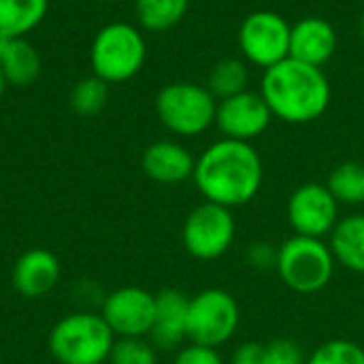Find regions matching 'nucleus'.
<instances>
[{"label": "nucleus", "instance_id": "1", "mask_svg": "<svg viewBox=\"0 0 364 364\" xmlns=\"http://www.w3.org/2000/svg\"><path fill=\"white\" fill-rule=\"evenodd\" d=\"M192 179L207 203L235 209L258 196L264 166L252 143L220 139L196 158Z\"/></svg>", "mask_w": 364, "mask_h": 364}, {"label": "nucleus", "instance_id": "2", "mask_svg": "<svg viewBox=\"0 0 364 364\" xmlns=\"http://www.w3.org/2000/svg\"><path fill=\"white\" fill-rule=\"evenodd\" d=\"M260 94L273 117L286 124H309L331 105V83L320 66L286 58L262 75Z\"/></svg>", "mask_w": 364, "mask_h": 364}, {"label": "nucleus", "instance_id": "3", "mask_svg": "<svg viewBox=\"0 0 364 364\" xmlns=\"http://www.w3.org/2000/svg\"><path fill=\"white\" fill-rule=\"evenodd\" d=\"M113 343L115 335L105 318L90 311L62 318L49 333V352L60 364H102Z\"/></svg>", "mask_w": 364, "mask_h": 364}, {"label": "nucleus", "instance_id": "4", "mask_svg": "<svg viewBox=\"0 0 364 364\" xmlns=\"http://www.w3.org/2000/svg\"><path fill=\"white\" fill-rule=\"evenodd\" d=\"M147 58L143 32L128 21L102 26L90 47L92 73L105 83H124L139 75Z\"/></svg>", "mask_w": 364, "mask_h": 364}, {"label": "nucleus", "instance_id": "5", "mask_svg": "<svg viewBox=\"0 0 364 364\" xmlns=\"http://www.w3.org/2000/svg\"><path fill=\"white\" fill-rule=\"evenodd\" d=\"M335 256L324 239L292 235L277 247L275 271L286 288L296 294L322 292L335 273Z\"/></svg>", "mask_w": 364, "mask_h": 364}, {"label": "nucleus", "instance_id": "6", "mask_svg": "<svg viewBox=\"0 0 364 364\" xmlns=\"http://www.w3.org/2000/svg\"><path fill=\"white\" fill-rule=\"evenodd\" d=\"M218 100L192 81H173L156 96V113L166 130L177 136H198L215 124Z\"/></svg>", "mask_w": 364, "mask_h": 364}, {"label": "nucleus", "instance_id": "7", "mask_svg": "<svg viewBox=\"0 0 364 364\" xmlns=\"http://www.w3.org/2000/svg\"><path fill=\"white\" fill-rule=\"evenodd\" d=\"M239 320L241 311L237 299L228 290L207 288L190 299L186 333L190 343L218 350L232 339Z\"/></svg>", "mask_w": 364, "mask_h": 364}, {"label": "nucleus", "instance_id": "8", "mask_svg": "<svg viewBox=\"0 0 364 364\" xmlns=\"http://www.w3.org/2000/svg\"><path fill=\"white\" fill-rule=\"evenodd\" d=\"M235 237L237 222L232 209L207 200L188 213L181 228V241L186 252L203 262L222 258L232 247Z\"/></svg>", "mask_w": 364, "mask_h": 364}, {"label": "nucleus", "instance_id": "9", "mask_svg": "<svg viewBox=\"0 0 364 364\" xmlns=\"http://www.w3.org/2000/svg\"><path fill=\"white\" fill-rule=\"evenodd\" d=\"M292 26L275 11H254L239 26V49L245 62L271 68L290 58Z\"/></svg>", "mask_w": 364, "mask_h": 364}, {"label": "nucleus", "instance_id": "10", "mask_svg": "<svg viewBox=\"0 0 364 364\" xmlns=\"http://www.w3.org/2000/svg\"><path fill=\"white\" fill-rule=\"evenodd\" d=\"M286 218L294 235L324 239L339 222V203L326 183H303L290 194Z\"/></svg>", "mask_w": 364, "mask_h": 364}, {"label": "nucleus", "instance_id": "11", "mask_svg": "<svg viewBox=\"0 0 364 364\" xmlns=\"http://www.w3.org/2000/svg\"><path fill=\"white\" fill-rule=\"evenodd\" d=\"M100 316L119 339L147 337L156 320V294L136 286L117 288L105 296Z\"/></svg>", "mask_w": 364, "mask_h": 364}, {"label": "nucleus", "instance_id": "12", "mask_svg": "<svg viewBox=\"0 0 364 364\" xmlns=\"http://www.w3.org/2000/svg\"><path fill=\"white\" fill-rule=\"evenodd\" d=\"M271 119L273 113L260 92L245 90L230 98L218 100L215 126L224 139L250 143L271 126Z\"/></svg>", "mask_w": 364, "mask_h": 364}, {"label": "nucleus", "instance_id": "13", "mask_svg": "<svg viewBox=\"0 0 364 364\" xmlns=\"http://www.w3.org/2000/svg\"><path fill=\"white\" fill-rule=\"evenodd\" d=\"M190 296L177 288H164L156 294V320L151 326V346L156 350H177L186 339Z\"/></svg>", "mask_w": 364, "mask_h": 364}, {"label": "nucleus", "instance_id": "14", "mask_svg": "<svg viewBox=\"0 0 364 364\" xmlns=\"http://www.w3.org/2000/svg\"><path fill=\"white\" fill-rule=\"evenodd\" d=\"M62 275L60 260L49 250H30L19 256L13 267V286L26 299H41L49 294Z\"/></svg>", "mask_w": 364, "mask_h": 364}, {"label": "nucleus", "instance_id": "15", "mask_svg": "<svg viewBox=\"0 0 364 364\" xmlns=\"http://www.w3.org/2000/svg\"><path fill=\"white\" fill-rule=\"evenodd\" d=\"M141 166L151 181L175 186L194 175L196 160L183 145L175 141H156L143 151Z\"/></svg>", "mask_w": 364, "mask_h": 364}, {"label": "nucleus", "instance_id": "16", "mask_svg": "<svg viewBox=\"0 0 364 364\" xmlns=\"http://www.w3.org/2000/svg\"><path fill=\"white\" fill-rule=\"evenodd\" d=\"M337 49V32L331 21L322 17H305L292 26L290 32V58L320 66L326 64Z\"/></svg>", "mask_w": 364, "mask_h": 364}, {"label": "nucleus", "instance_id": "17", "mask_svg": "<svg viewBox=\"0 0 364 364\" xmlns=\"http://www.w3.org/2000/svg\"><path fill=\"white\" fill-rule=\"evenodd\" d=\"M328 245L337 264L364 275V213H352L339 220L331 232Z\"/></svg>", "mask_w": 364, "mask_h": 364}, {"label": "nucleus", "instance_id": "18", "mask_svg": "<svg viewBox=\"0 0 364 364\" xmlns=\"http://www.w3.org/2000/svg\"><path fill=\"white\" fill-rule=\"evenodd\" d=\"M49 0H0V34L23 38L47 15Z\"/></svg>", "mask_w": 364, "mask_h": 364}, {"label": "nucleus", "instance_id": "19", "mask_svg": "<svg viewBox=\"0 0 364 364\" xmlns=\"http://www.w3.org/2000/svg\"><path fill=\"white\" fill-rule=\"evenodd\" d=\"M0 68L11 85H30L41 73V58L26 38H11L0 55Z\"/></svg>", "mask_w": 364, "mask_h": 364}, {"label": "nucleus", "instance_id": "20", "mask_svg": "<svg viewBox=\"0 0 364 364\" xmlns=\"http://www.w3.org/2000/svg\"><path fill=\"white\" fill-rule=\"evenodd\" d=\"M190 0H134V13L141 28L149 32H166L188 13Z\"/></svg>", "mask_w": 364, "mask_h": 364}, {"label": "nucleus", "instance_id": "21", "mask_svg": "<svg viewBox=\"0 0 364 364\" xmlns=\"http://www.w3.org/2000/svg\"><path fill=\"white\" fill-rule=\"evenodd\" d=\"M247 81H250V70L243 60L222 58L220 62H215V66L209 73L207 90L213 94L215 100H224V98L245 92Z\"/></svg>", "mask_w": 364, "mask_h": 364}, {"label": "nucleus", "instance_id": "22", "mask_svg": "<svg viewBox=\"0 0 364 364\" xmlns=\"http://www.w3.org/2000/svg\"><path fill=\"white\" fill-rule=\"evenodd\" d=\"M326 188L339 205H364V164L350 160L335 166L326 179Z\"/></svg>", "mask_w": 364, "mask_h": 364}, {"label": "nucleus", "instance_id": "23", "mask_svg": "<svg viewBox=\"0 0 364 364\" xmlns=\"http://www.w3.org/2000/svg\"><path fill=\"white\" fill-rule=\"evenodd\" d=\"M109 98V83H105L100 77L92 75L85 79H79L70 92V107L81 117H92L100 113Z\"/></svg>", "mask_w": 364, "mask_h": 364}, {"label": "nucleus", "instance_id": "24", "mask_svg": "<svg viewBox=\"0 0 364 364\" xmlns=\"http://www.w3.org/2000/svg\"><path fill=\"white\" fill-rule=\"evenodd\" d=\"M305 364H364V348L350 339H331L318 346Z\"/></svg>", "mask_w": 364, "mask_h": 364}, {"label": "nucleus", "instance_id": "25", "mask_svg": "<svg viewBox=\"0 0 364 364\" xmlns=\"http://www.w3.org/2000/svg\"><path fill=\"white\" fill-rule=\"evenodd\" d=\"M156 348L143 337H122L113 343L109 363L111 364H156Z\"/></svg>", "mask_w": 364, "mask_h": 364}, {"label": "nucleus", "instance_id": "26", "mask_svg": "<svg viewBox=\"0 0 364 364\" xmlns=\"http://www.w3.org/2000/svg\"><path fill=\"white\" fill-rule=\"evenodd\" d=\"M267 352H269V360L271 364H305L303 350L299 348L296 341L292 339H275L271 343H267Z\"/></svg>", "mask_w": 364, "mask_h": 364}, {"label": "nucleus", "instance_id": "27", "mask_svg": "<svg viewBox=\"0 0 364 364\" xmlns=\"http://www.w3.org/2000/svg\"><path fill=\"white\" fill-rule=\"evenodd\" d=\"M173 364H224L220 352L215 348H207V346H196L190 343L186 348H181L175 356Z\"/></svg>", "mask_w": 364, "mask_h": 364}, {"label": "nucleus", "instance_id": "28", "mask_svg": "<svg viewBox=\"0 0 364 364\" xmlns=\"http://www.w3.org/2000/svg\"><path fill=\"white\" fill-rule=\"evenodd\" d=\"M230 364H271L269 352H267V343H260V341L241 343L232 352Z\"/></svg>", "mask_w": 364, "mask_h": 364}, {"label": "nucleus", "instance_id": "29", "mask_svg": "<svg viewBox=\"0 0 364 364\" xmlns=\"http://www.w3.org/2000/svg\"><path fill=\"white\" fill-rule=\"evenodd\" d=\"M247 260L254 269H275L277 264V247L267 241H256L247 250Z\"/></svg>", "mask_w": 364, "mask_h": 364}, {"label": "nucleus", "instance_id": "30", "mask_svg": "<svg viewBox=\"0 0 364 364\" xmlns=\"http://www.w3.org/2000/svg\"><path fill=\"white\" fill-rule=\"evenodd\" d=\"M6 85H9V81H6V77H4V73H2V68H0V96L4 94Z\"/></svg>", "mask_w": 364, "mask_h": 364}, {"label": "nucleus", "instance_id": "31", "mask_svg": "<svg viewBox=\"0 0 364 364\" xmlns=\"http://www.w3.org/2000/svg\"><path fill=\"white\" fill-rule=\"evenodd\" d=\"M9 36H4V34H0V55H2V51L6 49V45H9Z\"/></svg>", "mask_w": 364, "mask_h": 364}, {"label": "nucleus", "instance_id": "32", "mask_svg": "<svg viewBox=\"0 0 364 364\" xmlns=\"http://www.w3.org/2000/svg\"><path fill=\"white\" fill-rule=\"evenodd\" d=\"M360 34L364 36V13H363V17H360Z\"/></svg>", "mask_w": 364, "mask_h": 364}, {"label": "nucleus", "instance_id": "33", "mask_svg": "<svg viewBox=\"0 0 364 364\" xmlns=\"http://www.w3.org/2000/svg\"><path fill=\"white\" fill-rule=\"evenodd\" d=\"M98 2H115V0H98Z\"/></svg>", "mask_w": 364, "mask_h": 364}]
</instances>
